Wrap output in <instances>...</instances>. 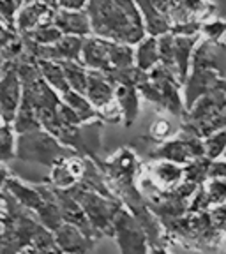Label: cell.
Wrapping results in <instances>:
<instances>
[{
  "mask_svg": "<svg viewBox=\"0 0 226 254\" xmlns=\"http://www.w3.org/2000/svg\"><path fill=\"white\" fill-rule=\"evenodd\" d=\"M92 36L136 46L147 36L142 12L135 0H88Z\"/></svg>",
  "mask_w": 226,
  "mask_h": 254,
  "instance_id": "1",
  "label": "cell"
},
{
  "mask_svg": "<svg viewBox=\"0 0 226 254\" xmlns=\"http://www.w3.org/2000/svg\"><path fill=\"white\" fill-rule=\"evenodd\" d=\"M136 88L143 99L155 104L159 110L168 111L177 117L186 113L184 95L180 94L182 85H180L177 74L161 64H157L152 71L143 76Z\"/></svg>",
  "mask_w": 226,
  "mask_h": 254,
  "instance_id": "2",
  "label": "cell"
},
{
  "mask_svg": "<svg viewBox=\"0 0 226 254\" xmlns=\"http://www.w3.org/2000/svg\"><path fill=\"white\" fill-rule=\"evenodd\" d=\"M73 154H76V152L62 145L52 132H48L43 127L36 129V131L18 134V138H16V159H20L23 163L52 168L59 161Z\"/></svg>",
  "mask_w": 226,
  "mask_h": 254,
  "instance_id": "3",
  "label": "cell"
},
{
  "mask_svg": "<svg viewBox=\"0 0 226 254\" xmlns=\"http://www.w3.org/2000/svg\"><path fill=\"white\" fill-rule=\"evenodd\" d=\"M64 190H68L81 205L88 222L101 237H113V222H115L119 212L124 208V203L119 198H108V196L97 194L94 190L83 189L79 184Z\"/></svg>",
  "mask_w": 226,
  "mask_h": 254,
  "instance_id": "4",
  "label": "cell"
},
{
  "mask_svg": "<svg viewBox=\"0 0 226 254\" xmlns=\"http://www.w3.org/2000/svg\"><path fill=\"white\" fill-rule=\"evenodd\" d=\"M149 155L152 157V161L164 159V161H171V163H177L180 166H186L193 159L205 157V145H203L202 138L182 129L175 138L159 143Z\"/></svg>",
  "mask_w": 226,
  "mask_h": 254,
  "instance_id": "5",
  "label": "cell"
},
{
  "mask_svg": "<svg viewBox=\"0 0 226 254\" xmlns=\"http://www.w3.org/2000/svg\"><path fill=\"white\" fill-rule=\"evenodd\" d=\"M113 238L120 249V254H149L151 244H149L147 233L140 226L136 217L124 206L119 212L115 222H113Z\"/></svg>",
  "mask_w": 226,
  "mask_h": 254,
  "instance_id": "6",
  "label": "cell"
},
{
  "mask_svg": "<svg viewBox=\"0 0 226 254\" xmlns=\"http://www.w3.org/2000/svg\"><path fill=\"white\" fill-rule=\"evenodd\" d=\"M23 99V85L18 74V62L5 64L0 72V119L12 124Z\"/></svg>",
  "mask_w": 226,
  "mask_h": 254,
  "instance_id": "7",
  "label": "cell"
},
{
  "mask_svg": "<svg viewBox=\"0 0 226 254\" xmlns=\"http://www.w3.org/2000/svg\"><path fill=\"white\" fill-rule=\"evenodd\" d=\"M216 5L211 0H170L166 16L171 27L180 25H202L214 18Z\"/></svg>",
  "mask_w": 226,
  "mask_h": 254,
  "instance_id": "8",
  "label": "cell"
},
{
  "mask_svg": "<svg viewBox=\"0 0 226 254\" xmlns=\"http://www.w3.org/2000/svg\"><path fill=\"white\" fill-rule=\"evenodd\" d=\"M55 11L52 5L44 2V0H32V2H25L16 12V21H14V32L18 36H23L28 32L36 30L44 25L53 23V16Z\"/></svg>",
  "mask_w": 226,
  "mask_h": 254,
  "instance_id": "9",
  "label": "cell"
},
{
  "mask_svg": "<svg viewBox=\"0 0 226 254\" xmlns=\"http://www.w3.org/2000/svg\"><path fill=\"white\" fill-rule=\"evenodd\" d=\"M225 76L216 71H205V69H191L184 83V106L186 111L189 110L196 101H200L203 95L218 88L225 81Z\"/></svg>",
  "mask_w": 226,
  "mask_h": 254,
  "instance_id": "10",
  "label": "cell"
},
{
  "mask_svg": "<svg viewBox=\"0 0 226 254\" xmlns=\"http://www.w3.org/2000/svg\"><path fill=\"white\" fill-rule=\"evenodd\" d=\"M191 69L216 71L226 78V44L202 37L191 59Z\"/></svg>",
  "mask_w": 226,
  "mask_h": 254,
  "instance_id": "11",
  "label": "cell"
},
{
  "mask_svg": "<svg viewBox=\"0 0 226 254\" xmlns=\"http://www.w3.org/2000/svg\"><path fill=\"white\" fill-rule=\"evenodd\" d=\"M85 173V157L83 155L73 154L69 157L62 159L55 166L50 168L48 186L53 189H71L73 186L81 180Z\"/></svg>",
  "mask_w": 226,
  "mask_h": 254,
  "instance_id": "12",
  "label": "cell"
},
{
  "mask_svg": "<svg viewBox=\"0 0 226 254\" xmlns=\"http://www.w3.org/2000/svg\"><path fill=\"white\" fill-rule=\"evenodd\" d=\"M143 171L161 192H170L184 182V166L164 159H154Z\"/></svg>",
  "mask_w": 226,
  "mask_h": 254,
  "instance_id": "13",
  "label": "cell"
},
{
  "mask_svg": "<svg viewBox=\"0 0 226 254\" xmlns=\"http://www.w3.org/2000/svg\"><path fill=\"white\" fill-rule=\"evenodd\" d=\"M53 190H55V198H57V203H59L64 222H69L73 226L79 228V230L83 231L87 237H90L92 240H99L101 235L92 228V224L88 222L81 205L69 194L68 190H64V189H53Z\"/></svg>",
  "mask_w": 226,
  "mask_h": 254,
  "instance_id": "14",
  "label": "cell"
},
{
  "mask_svg": "<svg viewBox=\"0 0 226 254\" xmlns=\"http://www.w3.org/2000/svg\"><path fill=\"white\" fill-rule=\"evenodd\" d=\"M53 237L62 254H92L95 246V240L69 222H64L59 230L53 231Z\"/></svg>",
  "mask_w": 226,
  "mask_h": 254,
  "instance_id": "15",
  "label": "cell"
},
{
  "mask_svg": "<svg viewBox=\"0 0 226 254\" xmlns=\"http://www.w3.org/2000/svg\"><path fill=\"white\" fill-rule=\"evenodd\" d=\"M202 41V34H193V36H180L173 34V60H175V72L179 78L180 85L184 87L187 76L191 71V59L195 53L196 46Z\"/></svg>",
  "mask_w": 226,
  "mask_h": 254,
  "instance_id": "16",
  "label": "cell"
},
{
  "mask_svg": "<svg viewBox=\"0 0 226 254\" xmlns=\"http://www.w3.org/2000/svg\"><path fill=\"white\" fill-rule=\"evenodd\" d=\"M79 62L83 64L88 71H99L104 76L110 74L111 64H110V57H108L106 41L95 36L85 37Z\"/></svg>",
  "mask_w": 226,
  "mask_h": 254,
  "instance_id": "17",
  "label": "cell"
},
{
  "mask_svg": "<svg viewBox=\"0 0 226 254\" xmlns=\"http://www.w3.org/2000/svg\"><path fill=\"white\" fill-rule=\"evenodd\" d=\"M85 97L99 113L101 110L115 103V85L111 83L103 72L88 71V83L87 90H85Z\"/></svg>",
  "mask_w": 226,
  "mask_h": 254,
  "instance_id": "18",
  "label": "cell"
},
{
  "mask_svg": "<svg viewBox=\"0 0 226 254\" xmlns=\"http://www.w3.org/2000/svg\"><path fill=\"white\" fill-rule=\"evenodd\" d=\"M53 25L62 32L64 36L85 37L92 36V25L87 11H55Z\"/></svg>",
  "mask_w": 226,
  "mask_h": 254,
  "instance_id": "19",
  "label": "cell"
},
{
  "mask_svg": "<svg viewBox=\"0 0 226 254\" xmlns=\"http://www.w3.org/2000/svg\"><path fill=\"white\" fill-rule=\"evenodd\" d=\"M4 192H7L16 203H20L23 208L30 210L32 214L43 205V196H41L37 186H28L16 177H9L4 186Z\"/></svg>",
  "mask_w": 226,
  "mask_h": 254,
  "instance_id": "20",
  "label": "cell"
},
{
  "mask_svg": "<svg viewBox=\"0 0 226 254\" xmlns=\"http://www.w3.org/2000/svg\"><path fill=\"white\" fill-rule=\"evenodd\" d=\"M140 95L138 88L133 85H115V103L119 104L120 113H122L124 126H133L140 115Z\"/></svg>",
  "mask_w": 226,
  "mask_h": 254,
  "instance_id": "21",
  "label": "cell"
},
{
  "mask_svg": "<svg viewBox=\"0 0 226 254\" xmlns=\"http://www.w3.org/2000/svg\"><path fill=\"white\" fill-rule=\"evenodd\" d=\"M135 2H136V5H138L140 12H142L145 30H147L149 36L159 37L171 30L170 18L159 11V9L152 4V0H135Z\"/></svg>",
  "mask_w": 226,
  "mask_h": 254,
  "instance_id": "22",
  "label": "cell"
},
{
  "mask_svg": "<svg viewBox=\"0 0 226 254\" xmlns=\"http://www.w3.org/2000/svg\"><path fill=\"white\" fill-rule=\"evenodd\" d=\"M34 62H36V67H37V71H39L41 78H43L57 94L62 95L68 90H71L60 62H53V60H44V59H36Z\"/></svg>",
  "mask_w": 226,
  "mask_h": 254,
  "instance_id": "23",
  "label": "cell"
},
{
  "mask_svg": "<svg viewBox=\"0 0 226 254\" xmlns=\"http://www.w3.org/2000/svg\"><path fill=\"white\" fill-rule=\"evenodd\" d=\"M159 64L157 37L145 36L135 46V67L143 72H149Z\"/></svg>",
  "mask_w": 226,
  "mask_h": 254,
  "instance_id": "24",
  "label": "cell"
},
{
  "mask_svg": "<svg viewBox=\"0 0 226 254\" xmlns=\"http://www.w3.org/2000/svg\"><path fill=\"white\" fill-rule=\"evenodd\" d=\"M12 127H14L16 134H23V132L41 129L37 113L27 95H23V99H21V104H20V108H18V113H16L14 120H12Z\"/></svg>",
  "mask_w": 226,
  "mask_h": 254,
  "instance_id": "25",
  "label": "cell"
},
{
  "mask_svg": "<svg viewBox=\"0 0 226 254\" xmlns=\"http://www.w3.org/2000/svg\"><path fill=\"white\" fill-rule=\"evenodd\" d=\"M60 99L64 101V104H68L73 111H75L76 115L81 119V122L87 124L92 122V120H97V110L88 103V99L85 97L83 94H79V92L75 90H68L66 94L60 95Z\"/></svg>",
  "mask_w": 226,
  "mask_h": 254,
  "instance_id": "26",
  "label": "cell"
},
{
  "mask_svg": "<svg viewBox=\"0 0 226 254\" xmlns=\"http://www.w3.org/2000/svg\"><path fill=\"white\" fill-rule=\"evenodd\" d=\"M60 65H62V69H64V74H66V79H68L69 88L85 95L87 83H88V69L85 67L79 60L60 62Z\"/></svg>",
  "mask_w": 226,
  "mask_h": 254,
  "instance_id": "27",
  "label": "cell"
},
{
  "mask_svg": "<svg viewBox=\"0 0 226 254\" xmlns=\"http://www.w3.org/2000/svg\"><path fill=\"white\" fill-rule=\"evenodd\" d=\"M16 134L12 124L0 122V164L16 159Z\"/></svg>",
  "mask_w": 226,
  "mask_h": 254,
  "instance_id": "28",
  "label": "cell"
},
{
  "mask_svg": "<svg viewBox=\"0 0 226 254\" xmlns=\"http://www.w3.org/2000/svg\"><path fill=\"white\" fill-rule=\"evenodd\" d=\"M62 36H64L62 32L52 23V25H44V27L36 28V30L23 34V36H20V37L25 43L37 44V46H48V44H55L57 41H60Z\"/></svg>",
  "mask_w": 226,
  "mask_h": 254,
  "instance_id": "29",
  "label": "cell"
},
{
  "mask_svg": "<svg viewBox=\"0 0 226 254\" xmlns=\"http://www.w3.org/2000/svg\"><path fill=\"white\" fill-rule=\"evenodd\" d=\"M209 168H211V159L209 157L193 159L191 163L184 166V180L200 187L209 180Z\"/></svg>",
  "mask_w": 226,
  "mask_h": 254,
  "instance_id": "30",
  "label": "cell"
},
{
  "mask_svg": "<svg viewBox=\"0 0 226 254\" xmlns=\"http://www.w3.org/2000/svg\"><path fill=\"white\" fill-rule=\"evenodd\" d=\"M202 189L205 192L211 208L226 203V180L223 179H209L205 184H202Z\"/></svg>",
  "mask_w": 226,
  "mask_h": 254,
  "instance_id": "31",
  "label": "cell"
},
{
  "mask_svg": "<svg viewBox=\"0 0 226 254\" xmlns=\"http://www.w3.org/2000/svg\"><path fill=\"white\" fill-rule=\"evenodd\" d=\"M203 145H205V157H209L211 161L223 157L226 150V129L216 131L203 138Z\"/></svg>",
  "mask_w": 226,
  "mask_h": 254,
  "instance_id": "32",
  "label": "cell"
},
{
  "mask_svg": "<svg viewBox=\"0 0 226 254\" xmlns=\"http://www.w3.org/2000/svg\"><path fill=\"white\" fill-rule=\"evenodd\" d=\"M157 52L159 64L175 72V60H173V34L168 32L157 37ZM177 74V72H175Z\"/></svg>",
  "mask_w": 226,
  "mask_h": 254,
  "instance_id": "33",
  "label": "cell"
},
{
  "mask_svg": "<svg viewBox=\"0 0 226 254\" xmlns=\"http://www.w3.org/2000/svg\"><path fill=\"white\" fill-rule=\"evenodd\" d=\"M203 39L216 41V43H223V37L226 34V21L221 18H211L205 23H202V30H200Z\"/></svg>",
  "mask_w": 226,
  "mask_h": 254,
  "instance_id": "34",
  "label": "cell"
},
{
  "mask_svg": "<svg viewBox=\"0 0 226 254\" xmlns=\"http://www.w3.org/2000/svg\"><path fill=\"white\" fill-rule=\"evenodd\" d=\"M170 136H171V124H170V120H166L164 117L155 119L154 122L151 124V127H149V138H151L155 145L170 139Z\"/></svg>",
  "mask_w": 226,
  "mask_h": 254,
  "instance_id": "35",
  "label": "cell"
},
{
  "mask_svg": "<svg viewBox=\"0 0 226 254\" xmlns=\"http://www.w3.org/2000/svg\"><path fill=\"white\" fill-rule=\"evenodd\" d=\"M21 5L18 4V0H0V21L14 32V21H16V12Z\"/></svg>",
  "mask_w": 226,
  "mask_h": 254,
  "instance_id": "36",
  "label": "cell"
},
{
  "mask_svg": "<svg viewBox=\"0 0 226 254\" xmlns=\"http://www.w3.org/2000/svg\"><path fill=\"white\" fill-rule=\"evenodd\" d=\"M88 0H55L59 11H87Z\"/></svg>",
  "mask_w": 226,
  "mask_h": 254,
  "instance_id": "37",
  "label": "cell"
},
{
  "mask_svg": "<svg viewBox=\"0 0 226 254\" xmlns=\"http://www.w3.org/2000/svg\"><path fill=\"white\" fill-rule=\"evenodd\" d=\"M209 214H211L212 224H214L219 231H226V203L225 205H219V206L211 208Z\"/></svg>",
  "mask_w": 226,
  "mask_h": 254,
  "instance_id": "38",
  "label": "cell"
},
{
  "mask_svg": "<svg viewBox=\"0 0 226 254\" xmlns=\"http://www.w3.org/2000/svg\"><path fill=\"white\" fill-rule=\"evenodd\" d=\"M209 179H223L226 180V159L219 157L211 161V168H209Z\"/></svg>",
  "mask_w": 226,
  "mask_h": 254,
  "instance_id": "39",
  "label": "cell"
},
{
  "mask_svg": "<svg viewBox=\"0 0 226 254\" xmlns=\"http://www.w3.org/2000/svg\"><path fill=\"white\" fill-rule=\"evenodd\" d=\"M152 4H154L155 7L159 9V11L163 12V14H166V12H168V4H170V0H152Z\"/></svg>",
  "mask_w": 226,
  "mask_h": 254,
  "instance_id": "40",
  "label": "cell"
},
{
  "mask_svg": "<svg viewBox=\"0 0 226 254\" xmlns=\"http://www.w3.org/2000/svg\"><path fill=\"white\" fill-rule=\"evenodd\" d=\"M9 179V173H7V168L0 166V190H4V186Z\"/></svg>",
  "mask_w": 226,
  "mask_h": 254,
  "instance_id": "41",
  "label": "cell"
},
{
  "mask_svg": "<svg viewBox=\"0 0 226 254\" xmlns=\"http://www.w3.org/2000/svg\"><path fill=\"white\" fill-rule=\"evenodd\" d=\"M149 254H168V253L163 249V247L157 246V247H151V253H149Z\"/></svg>",
  "mask_w": 226,
  "mask_h": 254,
  "instance_id": "42",
  "label": "cell"
},
{
  "mask_svg": "<svg viewBox=\"0 0 226 254\" xmlns=\"http://www.w3.org/2000/svg\"><path fill=\"white\" fill-rule=\"evenodd\" d=\"M5 32H12V30H9V28L5 27V25L2 23V21H0V34H5ZM14 34H16V32H14Z\"/></svg>",
  "mask_w": 226,
  "mask_h": 254,
  "instance_id": "43",
  "label": "cell"
},
{
  "mask_svg": "<svg viewBox=\"0 0 226 254\" xmlns=\"http://www.w3.org/2000/svg\"><path fill=\"white\" fill-rule=\"evenodd\" d=\"M18 4H20V5H21V4H23V0H18Z\"/></svg>",
  "mask_w": 226,
  "mask_h": 254,
  "instance_id": "44",
  "label": "cell"
},
{
  "mask_svg": "<svg viewBox=\"0 0 226 254\" xmlns=\"http://www.w3.org/2000/svg\"><path fill=\"white\" fill-rule=\"evenodd\" d=\"M223 157H225V159H226V150H225V154H223Z\"/></svg>",
  "mask_w": 226,
  "mask_h": 254,
  "instance_id": "45",
  "label": "cell"
},
{
  "mask_svg": "<svg viewBox=\"0 0 226 254\" xmlns=\"http://www.w3.org/2000/svg\"><path fill=\"white\" fill-rule=\"evenodd\" d=\"M0 122H2V120H0Z\"/></svg>",
  "mask_w": 226,
  "mask_h": 254,
  "instance_id": "46",
  "label": "cell"
},
{
  "mask_svg": "<svg viewBox=\"0 0 226 254\" xmlns=\"http://www.w3.org/2000/svg\"><path fill=\"white\" fill-rule=\"evenodd\" d=\"M0 120H2V119H0Z\"/></svg>",
  "mask_w": 226,
  "mask_h": 254,
  "instance_id": "47",
  "label": "cell"
},
{
  "mask_svg": "<svg viewBox=\"0 0 226 254\" xmlns=\"http://www.w3.org/2000/svg\"><path fill=\"white\" fill-rule=\"evenodd\" d=\"M0 72H2V71H0Z\"/></svg>",
  "mask_w": 226,
  "mask_h": 254,
  "instance_id": "48",
  "label": "cell"
}]
</instances>
